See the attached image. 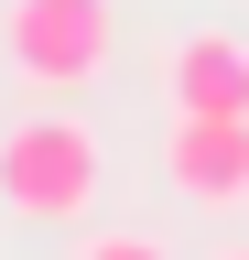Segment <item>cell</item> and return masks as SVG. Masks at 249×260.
<instances>
[{
  "instance_id": "1",
  "label": "cell",
  "mask_w": 249,
  "mask_h": 260,
  "mask_svg": "<svg viewBox=\"0 0 249 260\" xmlns=\"http://www.w3.org/2000/svg\"><path fill=\"white\" fill-rule=\"evenodd\" d=\"M98 130H87L76 109H44V119H22L11 141H0V206L11 217H33V228H76L87 206H98Z\"/></svg>"
},
{
  "instance_id": "2",
  "label": "cell",
  "mask_w": 249,
  "mask_h": 260,
  "mask_svg": "<svg viewBox=\"0 0 249 260\" xmlns=\"http://www.w3.org/2000/svg\"><path fill=\"white\" fill-rule=\"evenodd\" d=\"M11 65H22V87H98L109 76V54H119V11L109 0H11Z\"/></svg>"
},
{
  "instance_id": "3",
  "label": "cell",
  "mask_w": 249,
  "mask_h": 260,
  "mask_svg": "<svg viewBox=\"0 0 249 260\" xmlns=\"http://www.w3.org/2000/svg\"><path fill=\"white\" fill-rule=\"evenodd\" d=\"M163 174H173V195H184V206H249V119H206V109H173Z\"/></svg>"
},
{
  "instance_id": "4",
  "label": "cell",
  "mask_w": 249,
  "mask_h": 260,
  "mask_svg": "<svg viewBox=\"0 0 249 260\" xmlns=\"http://www.w3.org/2000/svg\"><path fill=\"white\" fill-rule=\"evenodd\" d=\"M173 109H206V119H249V44L238 32H184L173 65H163Z\"/></svg>"
},
{
  "instance_id": "5",
  "label": "cell",
  "mask_w": 249,
  "mask_h": 260,
  "mask_svg": "<svg viewBox=\"0 0 249 260\" xmlns=\"http://www.w3.org/2000/svg\"><path fill=\"white\" fill-rule=\"evenodd\" d=\"M76 260H173V249H163V239H141V228H98Z\"/></svg>"
},
{
  "instance_id": "6",
  "label": "cell",
  "mask_w": 249,
  "mask_h": 260,
  "mask_svg": "<svg viewBox=\"0 0 249 260\" xmlns=\"http://www.w3.org/2000/svg\"><path fill=\"white\" fill-rule=\"evenodd\" d=\"M217 260H249V249H217Z\"/></svg>"
}]
</instances>
